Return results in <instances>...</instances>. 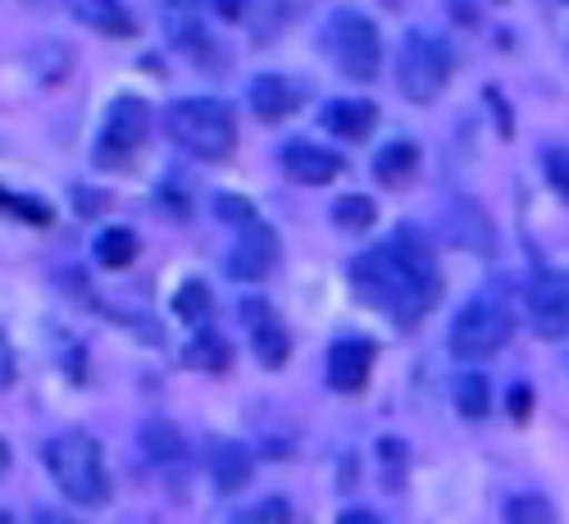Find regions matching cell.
Segmentation results:
<instances>
[{
  "instance_id": "1",
  "label": "cell",
  "mask_w": 569,
  "mask_h": 524,
  "mask_svg": "<svg viewBox=\"0 0 569 524\" xmlns=\"http://www.w3.org/2000/svg\"><path fill=\"white\" fill-rule=\"evenodd\" d=\"M351 283H356L360 301L392 315L397 324H419L442 293L429 237H423L419 228H410V224L397 228L383 247H369L351 265Z\"/></svg>"
},
{
  "instance_id": "2",
  "label": "cell",
  "mask_w": 569,
  "mask_h": 524,
  "mask_svg": "<svg viewBox=\"0 0 569 524\" xmlns=\"http://www.w3.org/2000/svg\"><path fill=\"white\" fill-rule=\"evenodd\" d=\"M164 128L187 156L197 160H228L237 147L232 110L214 97H182L164 110Z\"/></svg>"
},
{
  "instance_id": "3",
  "label": "cell",
  "mask_w": 569,
  "mask_h": 524,
  "mask_svg": "<svg viewBox=\"0 0 569 524\" xmlns=\"http://www.w3.org/2000/svg\"><path fill=\"white\" fill-rule=\"evenodd\" d=\"M46 469H51L56 488L73 506H101L110 497L106 456H101L97 438H87V434H60L46 443Z\"/></svg>"
},
{
  "instance_id": "4",
  "label": "cell",
  "mask_w": 569,
  "mask_h": 524,
  "mask_svg": "<svg viewBox=\"0 0 569 524\" xmlns=\"http://www.w3.org/2000/svg\"><path fill=\"white\" fill-rule=\"evenodd\" d=\"M451 69H456V56L451 46L433 32H406L401 37V51H397V87L410 106H429L438 91L451 82Z\"/></svg>"
},
{
  "instance_id": "5",
  "label": "cell",
  "mask_w": 569,
  "mask_h": 524,
  "mask_svg": "<svg viewBox=\"0 0 569 524\" xmlns=\"http://www.w3.org/2000/svg\"><path fill=\"white\" fill-rule=\"evenodd\" d=\"M510 343V306L497 297H473L451 319V356L456 360H488Z\"/></svg>"
},
{
  "instance_id": "6",
  "label": "cell",
  "mask_w": 569,
  "mask_h": 524,
  "mask_svg": "<svg viewBox=\"0 0 569 524\" xmlns=\"http://www.w3.org/2000/svg\"><path fill=\"white\" fill-rule=\"evenodd\" d=\"M328 51H333L338 69L356 82L378 78V65H383V41H378L373 19H365L360 10H338L328 19Z\"/></svg>"
},
{
  "instance_id": "7",
  "label": "cell",
  "mask_w": 569,
  "mask_h": 524,
  "mask_svg": "<svg viewBox=\"0 0 569 524\" xmlns=\"http://www.w3.org/2000/svg\"><path fill=\"white\" fill-rule=\"evenodd\" d=\"M147 128H151V110L141 97H114V106L106 110V123H101V147H97V160L101 165H119L128 160L141 141H147Z\"/></svg>"
},
{
  "instance_id": "8",
  "label": "cell",
  "mask_w": 569,
  "mask_h": 524,
  "mask_svg": "<svg viewBox=\"0 0 569 524\" xmlns=\"http://www.w3.org/2000/svg\"><path fill=\"white\" fill-rule=\"evenodd\" d=\"M529 315H533L538 338H547V343H560L569 333V278L560 269H533Z\"/></svg>"
},
{
  "instance_id": "9",
  "label": "cell",
  "mask_w": 569,
  "mask_h": 524,
  "mask_svg": "<svg viewBox=\"0 0 569 524\" xmlns=\"http://www.w3.org/2000/svg\"><path fill=\"white\" fill-rule=\"evenodd\" d=\"M242 324H247V333H251V352L260 356V365H269V369H282L288 365V356H292V338H288V328H282V319H278V310L264 301V297H242Z\"/></svg>"
},
{
  "instance_id": "10",
  "label": "cell",
  "mask_w": 569,
  "mask_h": 524,
  "mask_svg": "<svg viewBox=\"0 0 569 524\" xmlns=\"http://www.w3.org/2000/svg\"><path fill=\"white\" fill-rule=\"evenodd\" d=\"M278 265V233L269 228V224H260V219H251V224H242V233H237V251H232V260H228V269L237 274V278H264L269 269Z\"/></svg>"
},
{
  "instance_id": "11",
  "label": "cell",
  "mask_w": 569,
  "mask_h": 524,
  "mask_svg": "<svg viewBox=\"0 0 569 524\" xmlns=\"http://www.w3.org/2000/svg\"><path fill=\"white\" fill-rule=\"evenodd\" d=\"M369 365H373V343H365V338H342V343H333L328 347V388L333 393H360L365 384H369Z\"/></svg>"
},
{
  "instance_id": "12",
  "label": "cell",
  "mask_w": 569,
  "mask_h": 524,
  "mask_svg": "<svg viewBox=\"0 0 569 524\" xmlns=\"http://www.w3.org/2000/svg\"><path fill=\"white\" fill-rule=\"evenodd\" d=\"M447 233H451V243L465 247V251H479V256L497 251V228H492V219L479 201L456 197L451 210H447Z\"/></svg>"
},
{
  "instance_id": "13",
  "label": "cell",
  "mask_w": 569,
  "mask_h": 524,
  "mask_svg": "<svg viewBox=\"0 0 569 524\" xmlns=\"http://www.w3.org/2000/svg\"><path fill=\"white\" fill-rule=\"evenodd\" d=\"M278 160L288 169V178H297L306 187H323L342 174V156L328 151V147H315V141H292V147H282Z\"/></svg>"
},
{
  "instance_id": "14",
  "label": "cell",
  "mask_w": 569,
  "mask_h": 524,
  "mask_svg": "<svg viewBox=\"0 0 569 524\" xmlns=\"http://www.w3.org/2000/svg\"><path fill=\"white\" fill-rule=\"evenodd\" d=\"M247 101H251V110H256L260 119L278 123V119L297 115V106H301V87L288 82V78H278V73H264V78H251Z\"/></svg>"
},
{
  "instance_id": "15",
  "label": "cell",
  "mask_w": 569,
  "mask_h": 524,
  "mask_svg": "<svg viewBox=\"0 0 569 524\" xmlns=\"http://www.w3.org/2000/svg\"><path fill=\"white\" fill-rule=\"evenodd\" d=\"M210 479L219 493H242L251 484V452L237 438H214L210 443Z\"/></svg>"
},
{
  "instance_id": "16",
  "label": "cell",
  "mask_w": 569,
  "mask_h": 524,
  "mask_svg": "<svg viewBox=\"0 0 569 524\" xmlns=\"http://www.w3.org/2000/svg\"><path fill=\"white\" fill-rule=\"evenodd\" d=\"M164 28H169L173 46L192 51L197 60H210L206 56V23H201V6H197V0H164Z\"/></svg>"
},
{
  "instance_id": "17",
  "label": "cell",
  "mask_w": 569,
  "mask_h": 524,
  "mask_svg": "<svg viewBox=\"0 0 569 524\" xmlns=\"http://www.w3.org/2000/svg\"><path fill=\"white\" fill-rule=\"evenodd\" d=\"M378 123V110L373 101H356V97H342V101H328L323 106V128L333 137H347V141H360L369 137Z\"/></svg>"
},
{
  "instance_id": "18",
  "label": "cell",
  "mask_w": 569,
  "mask_h": 524,
  "mask_svg": "<svg viewBox=\"0 0 569 524\" xmlns=\"http://www.w3.org/2000/svg\"><path fill=\"white\" fill-rule=\"evenodd\" d=\"M73 19L106 37H132V14L119 0H73Z\"/></svg>"
},
{
  "instance_id": "19",
  "label": "cell",
  "mask_w": 569,
  "mask_h": 524,
  "mask_svg": "<svg viewBox=\"0 0 569 524\" xmlns=\"http://www.w3.org/2000/svg\"><path fill=\"white\" fill-rule=\"evenodd\" d=\"M141 447H147V456L160 461V465L182 461V434L169 419H147V424H141Z\"/></svg>"
},
{
  "instance_id": "20",
  "label": "cell",
  "mask_w": 569,
  "mask_h": 524,
  "mask_svg": "<svg viewBox=\"0 0 569 524\" xmlns=\"http://www.w3.org/2000/svg\"><path fill=\"white\" fill-rule=\"evenodd\" d=\"M137 251H141V243H137L132 228H106V233L97 237V260H101L106 269H128V265L137 260Z\"/></svg>"
},
{
  "instance_id": "21",
  "label": "cell",
  "mask_w": 569,
  "mask_h": 524,
  "mask_svg": "<svg viewBox=\"0 0 569 524\" xmlns=\"http://www.w3.org/2000/svg\"><path fill=\"white\" fill-rule=\"evenodd\" d=\"M415 147L410 141H392V147H383L378 151V160H373V174H378V182H406L410 174H415Z\"/></svg>"
},
{
  "instance_id": "22",
  "label": "cell",
  "mask_w": 569,
  "mask_h": 524,
  "mask_svg": "<svg viewBox=\"0 0 569 524\" xmlns=\"http://www.w3.org/2000/svg\"><path fill=\"white\" fill-rule=\"evenodd\" d=\"M456 406H460V415H469V419H483L488 406H492L488 378H483V374H460V378H456Z\"/></svg>"
},
{
  "instance_id": "23",
  "label": "cell",
  "mask_w": 569,
  "mask_h": 524,
  "mask_svg": "<svg viewBox=\"0 0 569 524\" xmlns=\"http://www.w3.org/2000/svg\"><path fill=\"white\" fill-rule=\"evenodd\" d=\"M506 524H560L551 502L538 497V493H519L506 502Z\"/></svg>"
},
{
  "instance_id": "24",
  "label": "cell",
  "mask_w": 569,
  "mask_h": 524,
  "mask_svg": "<svg viewBox=\"0 0 569 524\" xmlns=\"http://www.w3.org/2000/svg\"><path fill=\"white\" fill-rule=\"evenodd\" d=\"M173 310H178V319H187V324H206L210 319V293H206V283L201 278H187L182 283V293L173 297Z\"/></svg>"
},
{
  "instance_id": "25",
  "label": "cell",
  "mask_w": 569,
  "mask_h": 524,
  "mask_svg": "<svg viewBox=\"0 0 569 524\" xmlns=\"http://www.w3.org/2000/svg\"><path fill=\"white\" fill-rule=\"evenodd\" d=\"M0 206H10V215L23 224H51V206L37 201V197H19L10 187H0Z\"/></svg>"
},
{
  "instance_id": "26",
  "label": "cell",
  "mask_w": 569,
  "mask_h": 524,
  "mask_svg": "<svg viewBox=\"0 0 569 524\" xmlns=\"http://www.w3.org/2000/svg\"><path fill=\"white\" fill-rule=\"evenodd\" d=\"M187 360L201 365V369H223L228 365V347L214 338V333H201V338L187 347Z\"/></svg>"
},
{
  "instance_id": "27",
  "label": "cell",
  "mask_w": 569,
  "mask_h": 524,
  "mask_svg": "<svg viewBox=\"0 0 569 524\" xmlns=\"http://www.w3.org/2000/svg\"><path fill=\"white\" fill-rule=\"evenodd\" d=\"M247 14H251L256 37H273V28L282 23L288 6H282V0H247Z\"/></svg>"
},
{
  "instance_id": "28",
  "label": "cell",
  "mask_w": 569,
  "mask_h": 524,
  "mask_svg": "<svg viewBox=\"0 0 569 524\" xmlns=\"http://www.w3.org/2000/svg\"><path fill=\"white\" fill-rule=\"evenodd\" d=\"M333 219H338L342 228H369V224H373V201H369V197H342V201L333 206Z\"/></svg>"
},
{
  "instance_id": "29",
  "label": "cell",
  "mask_w": 569,
  "mask_h": 524,
  "mask_svg": "<svg viewBox=\"0 0 569 524\" xmlns=\"http://www.w3.org/2000/svg\"><path fill=\"white\" fill-rule=\"evenodd\" d=\"M542 169H547V182L560 192V201H569V151L565 147H551L542 156Z\"/></svg>"
},
{
  "instance_id": "30",
  "label": "cell",
  "mask_w": 569,
  "mask_h": 524,
  "mask_svg": "<svg viewBox=\"0 0 569 524\" xmlns=\"http://www.w3.org/2000/svg\"><path fill=\"white\" fill-rule=\"evenodd\" d=\"M242 524H292V506L282 502V497H264Z\"/></svg>"
},
{
  "instance_id": "31",
  "label": "cell",
  "mask_w": 569,
  "mask_h": 524,
  "mask_svg": "<svg viewBox=\"0 0 569 524\" xmlns=\"http://www.w3.org/2000/svg\"><path fill=\"white\" fill-rule=\"evenodd\" d=\"M10 378H14V352H10V343H6V338H0V388H6Z\"/></svg>"
},
{
  "instance_id": "32",
  "label": "cell",
  "mask_w": 569,
  "mask_h": 524,
  "mask_svg": "<svg viewBox=\"0 0 569 524\" xmlns=\"http://www.w3.org/2000/svg\"><path fill=\"white\" fill-rule=\"evenodd\" d=\"M338 524H383V520H378L373 511H360V506H356V511H342Z\"/></svg>"
},
{
  "instance_id": "33",
  "label": "cell",
  "mask_w": 569,
  "mask_h": 524,
  "mask_svg": "<svg viewBox=\"0 0 569 524\" xmlns=\"http://www.w3.org/2000/svg\"><path fill=\"white\" fill-rule=\"evenodd\" d=\"M32 524H78V520H69L64 511H51V506H46V511L32 515Z\"/></svg>"
},
{
  "instance_id": "34",
  "label": "cell",
  "mask_w": 569,
  "mask_h": 524,
  "mask_svg": "<svg viewBox=\"0 0 569 524\" xmlns=\"http://www.w3.org/2000/svg\"><path fill=\"white\" fill-rule=\"evenodd\" d=\"M6 469H10V443L0 438V474H6Z\"/></svg>"
}]
</instances>
